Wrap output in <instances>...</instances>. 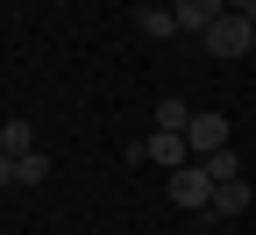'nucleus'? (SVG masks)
I'll list each match as a JSON object with an SVG mask.
<instances>
[{
	"label": "nucleus",
	"mask_w": 256,
	"mask_h": 235,
	"mask_svg": "<svg viewBox=\"0 0 256 235\" xmlns=\"http://www.w3.org/2000/svg\"><path fill=\"white\" fill-rule=\"evenodd\" d=\"M0 150H8V157L36 150V128H28V121H0Z\"/></svg>",
	"instance_id": "10"
},
{
	"label": "nucleus",
	"mask_w": 256,
	"mask_h": 235,
	"mask_svg": "<svg viewBox=\"0 0 256 235\" xmlns=\"http://www.w3.org/2000/svg\"><path fill=\"white\" fill-rule=\"evenodd\" d=\"M228 15H249L256 22V0H228Z\"/></svg>",
	"instance_id": "13"
},
{
	"label": "nucleus",
	"mask_w": 256,
	"mask_h": 235,
	"mask_svg": "<svg viewBox=\"0 0 256 235\" xmlns=\"http://www.w3.org/2000/svg\"><path fill=\"white\" fill-rule=\"evenodd\" d=\"M206 178H214V185L242 178V157H235V150H214V157H206Z\"/></svg>",
	"instance_id": "11"
},
{
	"label": "nucleus",
	"mask_w": 256,
	"mask_h": 235,
	"mask_svg": "<svg viewBox=\"0 0 256 235\" xmlns=\"http://www.w3.org/2000/svg\"><path fill=\"white\" fill-rule=\"evenodd\" d=\"M171 15H178V36H206V22L228 15V0H171Z\"/></svg>",
	"instance_id": "5"
},
{
	"label": "nucleus",
	"mask_w": 256,
	"mask_h": 235,
	"mask_svg": "<svg viewBox=\"0 0 256 235\" xmlns=\"http://www.w3.org/2000/svg\"><path fill=\"white\" fill-rule=\"evenodd\" d=\"M185 143H192V164H206L214 150H228V114H192Z\"/></svg>",
	"instance_id": "4"
},
{
	"label": "nucleus",
	"mask_w": 256,
	"mask_h": 235,
	"mask_svg": "<svg viewBox=\"0 0 256 235\" xmlns=\"http://www.w3.org/2000/svg\"><path fill=\"white\" fill-rule=\"evenodd\" d=\"M142 157L171 178V171H185V164H192V143H185V136H171V128H156V136H142Z\"/></svg>",
	"instance_id": "3"
},
{
	"label": "nucleus",
	"mask_w": 256,
	"mask_h": 235,
	"mask_svg": "<svg viewBox=\"0 0 256 235\" xmlns=\"http://www.w3.org/2000/svg\"><path fill=\"white\" fill-rule=\"evenodd\" d=\"M200 50H206V57H249V50H256V22H249V15H214L206 36H200Z\"/></svg>",
	"instance_id": "1"
},
{
	"label": "nucleus",
	"mask_w": 256,
	"mask_h": 235,
	"mask_svg": "<svg viewBox=\"0 0 256 235\" xmlns=\"http://www.w3.org/2000/svg\"><path fill=\"white\" fill-rule=\"evenodd\" d=\"M171 207H185V214H206L214 207V178H206V164H185V171H171Z\"/></svg>",
	"instance_id": "2"
},
{
	"label": "nucleus",
	"mask_w": 256,
	"mask_h": 235,
	"mask_svg": "<svg viewBox=\"0 0 256 235\" xmlns=\"http://www.w3.org/2000/svg\"><path fill=\"white\" fill-rule=\"evenodd\" d=\"M43 178H50V157L43 150H22L14 157V185H43Z\"/></svg>",
	"instance_id": "9"
},
{
	"label": "nucleus",
	"mask_w": 256,
	"mask_h": 235,
	"mask_svg": "<svg viewBox=\"0 0 256 235\" xmlns=\"http://www.w3.org/2000/svg\"><path fill=\"white\" fill-rule=\"evenodd\" d=\"M136 29L156 36V43H171V36H178V15H171V8H136Z\"/></svg>",
	"instance_id": "6"
},
{
	"label": "nucleus",
	"mask_w": 256,
	"mask_h": 235,
	"mask_svg": "<svg viewBox=\"0 0 256 235\" xmlns=\"http://www.w3.org/2000/svg\"><path fill=\"white\" fill-rule=\"evenodd\" d=\"M0 185H14V157L8 150H0Z\"/></svg>",
	"instance_id": "12"
},
{
	"label": "nucleus",
	"mask_w": 256,
	"mask_h": 235,
	"mask_svg": "<svg viewBox=\"0 0 256 235\" xmlns=\"http://www.w3.org/2000/svg\"><path fill=\"white\" fill-rule=\"evenodd\" d=\"M156 128H171V136H185V128H192V107H185L178 93H164V100H156Z\"/></svg>",
	"instance_id": "8"
},
{
	"label": "nucleus",
	"mask_w": 256,
	"mask_h": 235,
	"mask_svg": "<svg viewBox=\"0 0 256 235\" xmlns=\"http://www.w3.org/2000/svg\"><path fill=\"white\" fill-rule=\"evenodd\" d=\"M206 214H249V178H228V185H214V207Z\"/></svg>",
	"instance_id": "7"
}]
</instances>
